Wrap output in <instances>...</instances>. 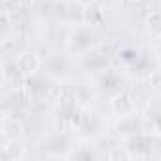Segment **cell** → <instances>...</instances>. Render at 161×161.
<instances>
[{
    "label": "cell",
    "mask_w": 161,
    "mask_h": 161,
    "mask_svg": "<svg viewBox=\"0 0 161 161\" xmlns=\"http://www.w3.org/2000/svg\"><path fill=\"white\" fill-rule=\"evenodd\" d=\"M144 25H146V31L153 38H161V10L150 12L144 19Z\"/></svg>",
    "instance_id": "obj_9"
},
{
    "label": "cell",
    "mask_w": 161,
    "mask_h": 161,
    "mask_svg": "<svg viewBox=\"0 0 161 161\" xmlns=\"http://www.w3.org/2000/svg\"><path fill=\"white\" fill-rule=\"evenodd\" d=\"M23 91L27 95L29 101H44L47 97V91H49V84L46 82L44 78H38L36 74L31 76V78H25V84H23Z\"/></svg>",
    "instance_id": "obj_2"
},
{
    "label": "cell",
    "mask_w": 161,
    "mask_h": 161,
    "mask_svg": "<svg viewBox=\"0 0 161 161\" xmlns=\"http://www.w3.org/2000/svg\"><path fill=\"white\" fill-rule=\"evenodd\" d=\"M95 2L97 0H76V4H80L82 8H91V6H95Z\"/></svg>",
    "instance_id": "obj_19"
},
{
    "label": "cell",
    "mask_w": 161,
    "mask_h": 161,
    "mask_svg": "<svg viewBox=\"0 0 161 161\" xmlns=\"http://www.w3.org/2000/svg\"><path fill=\"white\" fill-rule=\"evenodd\" d=\"M27 157V146L19 138H10L2 146V159L4 161H21Z\"/></svg>",
    "instance_id": "obj_5"
},
{
    "label": "cell",
    "mask_w": 161,
    "mask_h": 161,
    "mask_svg": "<svg viewBox=\"0 0 161 161\" xmlns=\"http://www.w3.org/2000/svg\"><path fill=\"white\" fill-rule=\"evenodd\" d=\"M148 82L155 91H161V70H153L148 74Z\"/></svg>",
    "instance_id": "obj_16"
},
{
    "label": "cell",
    "mask_w": 161,
    "mask_h": 161,
    "mask_svg": "<svg viewBox=\"0 0 161 161\" xmlns=\"http://www.w3.org/2000/svg\"><path fill=\"white\" fill-rule=\"evenodd\" d=\"M119 59L127 64H133L138 61V51L135 47H123V49H119Z\"/></svg>",
    "instance_id": "obj_14"
},
{
    "label": "cell",
    "mask_w": 161,
    "mask_h": 161,
    "mask_svg": "<svg viewBox=\"0 0 161 161\" xmlns=\"http://www.w3.org/2000/svg\"><path fill=\"white\" fill-rule=\"evenodd\" d=\"M103 17H104L103 10L91 6V10H86V14H84V25H87V27H97V25L103 23Z\"/></svg>",
    "instance_id": "obj_12"
},
{
    "label": "cell",
    "mask_w": 161,
    "mask_h": 161,
    "mask_svg": "<svg viewBox=\"0 0 161 161\" xmlns=\"http://www.w3.org/2000/svg\"><path fill=\"white\" fill-rule=\"evenodd\" d=\"M116 84H118V78H116V76H110V74H108V78H106V76L103 78V87H104V89H106V87H108V89H110V87H116Z\"/></svg>",
    "instance_id": "obj_18"
},
{
    "label": "cell",
    "mask_w": 161,
    "mask_h": 161,
    "mask_svg": "<svg viewBox=\"0 0 161 161\" xmlns=\"http://www.w3.org/2000/svg\"><path fill=\"white\" fill-rule=\"evenodd\" d=\"M47 70H49V74H51V76L61 78V76H64V74H66L68 64H66V61H64V59H61V57H51V59L47 61Z\"/></svg>",
    "instance_id": "obj_11"
},
{
    "label": "cell",
    "mask_w": 161,
    "mask_h": 161,
    "mask_svg": "<svg viewBox=\"0 0 161 161\" xmlns=\"http://www.w3.org/2000/svg\"><path fill=\"white\" fill-rule=\"evenodd\" d=\"M59 104H61V110H72V108H76V93L72 89H63L61 97H59Z\"/></svg>",
    "instance_id": "obj_13"
},
{
    "label": "cell",
    "mask_w": 161,
    "mask_h": 161,
    "mask_svg": "<svg viewBox=\"0 0 161 161\" xmlns=\"http://www.w3.org/2000/svg\"><path fill=\"white\" fill-rule=\"evenodd\" d=\"M103 127H104V123H103V119L97 114L86 112V114H82V123H80L78 131H82L87 136H97V135L103 133Z\"/></svg>",
    "instance_id": "obj_6"
},
{
    "label": "cell",
    "mask_w": 161,
    "mask_h": 161,
    "mask_svg": "<svg viewBox=\"0 0 161 161\" xmlns=\"http://www.w3.org/2000/svg\"><path fill=\"white\" fill-rule=\"evenodd\" d=\"M70 157H76V159H91V157H97V155L91 150H82V152H74Z\"/></svg>",
    "instance_id": "obj_17"
},
{
    "label": "cell",
    "mask_w": 161,
    "mask_h": 161,
    "mask_svg": "<svg viewBox=\"0 0 161 161\" xmlns=\"http://www.w3.org/2000/svg\"><path fill=\"white\" fill-rule=\"evenodd\" d=\"M127 150L131 153V159H135V157H148L150 142H148L146 136H142L138 133V135H133V136L127 138Z\"/></svg>",
    "instance_id": "obj_7"
},
{
    "label": "cell",
    "mask_w": 161,
    "mask_h": 161,
    "mask_svg": "<svg viewBox=\"0 0 161 161\" xmlns=\"http://www.w3.org/2000/svg\"><path fill=\"white\" fill-rule=\"evenodd\" d=\"M150 135L161 138V112H157L153 118H150Z\"/></svg>",
    "instance_id": "obj_15"
},
{
    "label": "cell",
    "mask_w": 161,
    "mask_h": 161,
    "mask_svg": "<svg viewBox=\"0 0 161 161\" xmlns=\"http://www.w3.org/2000/svg\"><path fill=\"white\" fill-rule=\"evenodd\" d=\"M15 63H17V68H19V74L21 78H31L34 74H38L40 66H42V61L40 57L34 53V51H21L17 57H15Z\"/></svg>",
    "instance_id": "obj_3"
},
{
    "label": "cell",
    "mask_w": 161,
    "mask_h": 161,
    "mask_svg": "<svg viewBox=\"0 0 161 161\" xmlns=\"http://www.w3.org/2000/svg\"><path fill=\"white\" fill-rule=\"evenodd\" d=\"M95 44V34L91 32V27H82L80 25V29L70 36L68 40V47L72 51H87L91 49V46Z\"/></svg>",
    "instance_id": "obj_4"
},
{
    "label": "cell",
    "mask_w": 161,
    "mask_h": 161,
    "mask_svg": "<svg viewBox=\"0 0 161 161\" xmlns=\"http://www.w3.org/2000/svg\"><path fill=\"white\" fill-rule=\"evenodd\" d=\"M19 2H21V4H32L34 0H19Z\"/></svg>",
    "instance_id": "obj_20"
},
{
    "label": "cell",
    "mask_w": 161,
    "mask_h": 161,
    "mask_svg": "<svg viewBox=\"0 0 161 161\" xmlns=\"http://www.w3.org/2000/svg\"><path fill=\"white\" fill-rule=\"evenodd\" d=\"M84 64H86L87 68H91V70H104L106 64H108V59H106L103 53H95V51H91V53L86 55Z\"/></svg>",
    "instance_id": "obj_10"
},
{
    "label": "cell",
    "mask_w": 161,
    "mask_h": 161,
    "mask_svg": "<svg viewBox=\"0 0 161 161\" xmlns=\"http://www.w3.org/2000/svg\"><path fill=\"white\" fill-rule=\"evenodd\" d=\"M129 2H133V4H140V2H144V0H129Z\"/></svg>",
    "instance_id": "obj_22"
},
{
    "label": "cell",
    "mask_w": 161,
    "mask_h": 161,
    "mask_svg": "<svg viewBox=\"0 0 161 161\" xmlns=\"http://www.w3.org/2000/svg\"><path fill=\"white\" fill-rule=\"evenodd\" d=\"M23 135V123L15 118H4L2 121V136L4 140H10V138H19Z\"/></svg>",
    "instance_id": "obj_8"
},
{
    "label": "cell",
    "mask_w": 161,
    "mask_h": 161,
    "mask_svg": "<svg viewBox=\"0 0 161 161\" xmlns=\"http://www.w3.org/2000/svg\"><path fill=\"white\" fill-rule=\"evenodd\" d=\"M157 55H159V61H161V44L157 46Z\"/></svg>",
    "instance_id": "obj_21"
},
{
    "label": "cell",
    "mask_w": 161,
    "mask_h": 161,
    "mask_svg": "<svg viewBox=\"0 0 161 161\" xmlns=\"http://www.w3.org/2000/svg\"><path fill=\"white\" fill-rule=\"evenodd\" d=\"M110 110H112V114H114L118 119L135 116V110H136L135 97H133L129 91H118V93L112 97V101H110Z\"/></svg>",
    "instance_id": "obj_1"
}]
</instances>
